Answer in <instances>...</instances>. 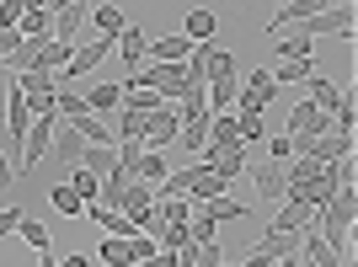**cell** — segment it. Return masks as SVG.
Masks as SVG:
<instances>
[{
	"instance_id": "obj_14",
	"label": "cell",
	"mask_w": 358,
	"mask_h": 267,
	"mask_svg": "<svg viewBox=\"0 0 358 267\" xmlns=\"http://www.w3.org/2000/svg\"><path fill=\"white\" fill-rule=\"evenodd\" d=\"M305 91H310L315 113H327V118H337V113H343V91L331 86V80H321V75H310V80H305Z\"/></svg>"
},
{
	"instance_id": "obj_37",
	"label": "cell",
	"mask_w": 358,
	"mask_h": 267,
	"mask_svg": "<svg viewBox=\"0 0 358 267\" xmlns=\"http://www.w3.org/2000/svg\"><path fill=\"white\" fill-rule=\"evenodd\" d=\"M22 219H27V208H0V236H16V230H22Z\"/></svg>"
},
{
	"instance_id": "obj_36",
	"label": "cell",
	"mask_w": 358,
	"mask_h": 267,
	"mask_svg": "<svg viewBox=\"0 0 358 267\" xmlns=\"http://www.w3.org/2000/svg\"><path fill=\"white\" fill-rule=\"evenodd\" d=\"M22 27V0H0V32Z\"/></svg>"
},
{
	"instance_id": "obj_15",
	"label": "cell",
	"mask_w": 358,
	"mask_h": 267,
	"mask_svg": "<svg viewBox=\"0 0 358 267\" xmlns=\"http://www.w3.org/2000/svg\"><path fill=\"white\" fill-rule=\"evenodd\" d=\"M214 27H220V16L209 11V6H193V11H187V27H182V38H187V43H209L214 38Z\"/></svg>"
},
{
	"instance_id": "obj_22",
	"label": "cell",
	"mask_w": 358,
	"mask_h": 267,
	"mask_svg": "<svg viewBox=\"0 0 358 267\" xmlns=\"http://www.w3.org/2000/svg\"><path fill=\"white\" fill-rule=\"evenodd\" d=\"M198 214H203L209 224H224V219H246L252 208H246V203H236V198H214V203H198Z\"/></svg>"
},
{
	"instance_id": "obj_4",
	"label": "cell",
	"mask_w": 358,
	"mask_h": 267,
	"mask_svg": "<svg viewBox=\"0 0 358 267\" xmlns=\"http://www.w3.org/2000/svg\"><path fill=\"white\" fill-rule=\"evenodd\" d=\"M22 43H48V38H54V6H38V0H32V6H22Z\"/></svg>"
},
{
	"instance_id": "obj_5",
	"label": "cell",
	"mask_w": 358,
	"mask_h": 267,
	"mask_svg": "<svg viewBox=\"0 0 358 267\" xmlns=\"http://www.w3.org/2000/svg\"><path fill=\"white\" fill-rule=\"evenodd\" d=\"M315 208H305L299 198H284V208H278V219L268 224V236H299V230H310Z\"/></svg>"
},
{
	"instance_id": "obj_2",
	"label": "cell",
	"mask_w": 358,
	"mask_h": 267,
	"mask_svg": "<svg viewBox=\"0 0 358 267\" xmlns=\"http://www.w3.org/2000/svg\"><path fill=\"white\" fill-rule=\"evenodd\" d=\"M299 38H321V32H331V38H353V6H321V11L315 16H305V22H299Z\"/></svg>"
},
{
	"instance_id": "obj_40",
	"label": "cell",
	"mask_w": 358,
	"mask_h": 267,
	"mask_svg": "<svg viewBox=\"0 0 358 267\" xmlns=\"http://www.w3.org/2000/svg\"><path fill=\"white\" fill-rule=\"evenodd\" d=\"M268 155H273V166H284L294 150H289V134H278V139H268Z\"/></svg>"
},
{
	"instance_id": "obj_44",
	"label": "cell",
	"mask_w": 358,
	"mask_h": 267,
	"mask_svg": "<svg viewBox=\"0 0 358 267\" xmlns=\"http://www.w3.org/2000/svg\"><path fill=\"white\" fill-rule=\"evenodd\" d=\"M38 267H59V257H54V252H43V257H38Z\"/></svg>"
},
{
	"instance_id": "obj_17",
	"label": "cell",
	"mask_w": 358,
	"mask_h": 267,
	"mask_svg": "<svg viewBox=\"0 0 358 267\" xmlns=\"http://www.w3.org/2000/svg\"><path fill=\"white\" fill-rule=\"evenodd\" d=\"M118 48H123V64H129V70H145V48H150V38H145V27H123L118 32Z\"/></svg>"
},
{
	"instance_id": "obj_1",
	"label": "cell",
	"mask_w": 358,
	"mask_h": 267,
	"mask_svg": "<svg viewBox=\"0 0 358 267\" xmlns=\"http://www.w3.org/2000/svg\"><path fill=\"white\" fill-rule=\"evenodd\" d=\"M353 224H358V187H337V193H331V203L321 208L315 236L327 240L343 262H348V252H353Z\"/></svg>"
},
{
	"instance_id": "obj_31",
	"label": "cell",
	"mask_w": 358,
	"mask_h": 267,
	"mask_svg": "<svg viewBox=\"0 0 358 267\" xmlns=\"http://www.w3.org/2000/svg\"><path fill=\"white\" fill-rule=\"evenodd\" d=\"M16 236L27 240V246H32V252H38V257L48 252V224H43V219H32V214H27V219H22V230H16Z\"/></svg>"
},
{
	"instance_id": "obj_10",
	"label": "cell",
	"mask_w": 358,
	"mask_h": 267,
	"mask_svg": "<svg viewBox=\"0 0 358 267\" xmlns=\"http://www.w3.org/2000/svg\"><path fill=\"white\" fill-rule=\"evenodd\" d=\"M11 86L22 91L27 102H48V96H59V80H54V75H43V70H27V75H16Z\"/></svg>"
},
{
	"instance_id": "obj_13",
	"label": "cell",
	"mask_w": 358,
	"mask_h": 267,
	"mask_svg": "<svg viewBox=\"0 0 358 267\" xmlns=\"http://www.w3.org/2000/svg\"><path fill=\"white\" fill-rule=\"evenodd\" d=\"M299 262H310V267H343V257L331 252L315 230H305V236H299Z\"/></svg>"
},
{
	"instance_id": "obj_33",
	"label": "cell",
	"mask_w": 358,
	"mask_h": 267,
	"mask_svg": "<svg viewBox=\"0 0 358 267\" xmlns=\"http://www.w3.org/2000/svg\"><path fill=\"white\" fill-rule=\"evenodd\" d=\"M123 113V139H139L145 145V134H150V113H134V107H118Z\"/></svg>"
},
{
	"instance_id": "obj_27",
	"label": "cell",
	"mask_w": 358,
	"mask_h": 267,
	"mask_svg": "<svg viewBox=\"0 0 358 267\" xmlns=\"http://www.w3.org/2000/svg\"><path fill=\"white\" fill-rule=\"evenodd\" d=\"M155 214H161V224H187L193 219V203H187V198H161L155 193Z\"/></svg>"
},
{
	"instance_id": "obj_21",
	"label": "cell",
	"mask_w": 358,
	"mask_h": 267,
	"mask_svg": "<svg viewBox=\"0 0 358 267\" xmlns=\"http://www.w3.org/2000/svg\"><path fill=\"white\" fill-rule=\"evenodd\" d=\"M70 129L80 134V145H91V150H113V134H107V123H102V118H91V113H86V118H75Z\"/></svg>"
},
{
	"instance_id": "obj_3",
	"label": "cell",
	"mask_w": 358,
	"mask_h": 267,
	"mask_svg": "<svg viewBox=\"0 0 358 267\" xmlns=\"http://www.w3.org/2000/svg\"><path fill=\"white\" fill-rule=\"evenodd\" d=\"M177 134H182V118H177V107H155L150 113V134H145V150H161L166 145H177Z\"/></svg>"
},
{
	"instance_id": "obj_43",
	"label": "cell",
	"mask_w": 358,
	"mask_h": 267,
	"mask_svg": "<svg viewBox=\"0 0 358 267\" xmlns=\"http://www.w3.org/2000/svg\"><path fill=\"white\" fill-rule=\"evenodd\" d=\"M59 267H91V257H86V252H75V257H59Z\"/></svg>"
},
{
	"instance_id": "obj_8",
	"label": "cell",
	"mask_w": 358,
	"mask_h": 267,
	"mask_svg": "<svg viewBox=\"0 0 358 267\" xmlns=\"http://www.w3.org/2000/svg\"><path fill=\"white\" fill-rule=\"evenodd\" d=\"M187 54H193V43H187L182 32H177V38H150V48H145L150 64H182Z\"/></svg>"
},
{
	"instance_id": "obj_7",
	"label": "cell",
	"mask_w": 358,
	"mask_h": 267,
	"mask_svg": "<svg viewBox=\"0 0 358 267\" xmlns=\"http://www.w3.org/2000/svg\"><path fill=\"white\" fill-rule=\"evenodd\" d=\"M236 91H241V75H214L209 80V118H220V113H236Z\"/></svg>"
},
{
	"instance_id": "obj_24",
	"label": "cell",
	"mask_w": 358,
	"mask_h": 267,
	"mask_svg": "<svg viewBox=\"0 0 358 267\" xmlns=\"http://www.w3.org/2000/svg\"><path fill=\"white\" fill-rule=\"evenodd\" d=\"M273 75V91H284V86H305L310 80V59H289V64H278V70H268Z\"/></svg>"
},
{
	"instance_id": "obj_16",
	"label": "cell",
	"mask_w": 358,
	"mask_h": 267,
	"mask_svg": "<svg viewBox=\"0 0 358 267\" xmlns=\"http://www.w3.org/2000/svg\"><path fill=\"white\" fill-rule=\"evenodd\" d=\"M123 107V86H113V80H102V86L86 91V113L91 118H102V113H118Z\"/></svg>"
},
{
	"instance_id": "obj_39",
	"label": "cell",
	"mask_w": 358,
	"mask_h": 267,
	"mask_svg": "<svg viewBox=\"0 0 358 267\" xmlns=\"http://www.w3.org/2000/svg\"><path fill=\"white\" fill-rule=\"evenodd\" d=\"M11 187H16V166L6 155V145H0V193H11Z\"/></svg>"
},
{
	"instance_id": "obj_42",
	"label": "cell",
	"mask_w": 358,
	"mask_h": 267,
	"mask_svg": "<svg viewBox=\"0 0 358 267\" xmlns=\"http://www.w3.org/2000/svg\"><path fill=\"white\" fill-rule=\"evenodd\" d=\"M241 267H273V257H268V252H257V246H252V252H246V262H241Z\"/></svg>"
},
{
	"instance_id": "obj_6",
	"label": "cell",
	"mask_w": 358,
	"mask_h": 267,
	"mask_svg": "<svg viewBox=\"0 0 358 267\" xmlns=\"http://www.w3.org/2000/svg\"><path fill=\"white\" fill-rule=\"evenodd\" d=\"M224 150H241L236 113H220V118H209V139H203V155H224Z\"/></svg>"
},
{
	"instance_id": "obj_23",
	"label": "cell",
	"mask_w": 358,
	"mask_h": 267,
	"mask_svg": "<svg viewBox=\"0 0 358 267\" xmlns=\"http://www.w3.org/2000/svg\"><path fill=\"white\" fill-rule=\"evenodd\" d=\"M166 177H171V166H166V155H161V150H145V161H139L134 182H145V187H161Z\"/></svg>"
},
{
	"instance_id": "obj_35",
	"label": "cell",
	"mask_w": 358,
	"mask_h": 267,
	"mask_svg": "<svg viewBox=\"0 0 358 267\" xmlns=\"http://www.w3.org/2000/svg\"><path fill=\"white\" fill-rule=\"evenodd\" d=\"M289 59H310V38H284V43H278V64H289Z\"/></svg>"
},
{
	"instance_id": "obj_38",
	"label": "cell",
	"mask_w": 358,
	"mask_h": 267,
	"mask_svg": "<svg viewBox=\"0 0 358 267\" xmlns=\"http://www.w3.org/2000/svg\"><path fill=\"white\" fill-rule=\"evenodd\" d=\"M155 252H161V246H155L150 236H134V240H129V257H134V267H139V262H150Z\"/></svg>"
},
{
	"instance_id": "obj_32",
	"label": "cell",
	"mask_w": 358,
	"mask_h": 267,
	"mask_svg": "<svg viewBox=\"0 0 358 267\" xmlns=\"http://www.w3.org/2000/svg\"><path fill=\"white\" fill-rule=\"evenodd\" d=\"M139 161H145V145H139V139H123V150H118V171H123L129 182H134Z\"/></svg>"
},
{
	"instance_id": "obj_18",
	"label": "cell",
	"mask_w": 358,
	"mask_h": 267,
	"mask_svg": "<svg viewBox=\"0 0 358 267\" xmlns=\"http://www.w3.org/2000/svg\"><path fill=\"white\" fill-rule=\"evenodd\" d=\"M257 198L262 203H278V198H289V187H284V166H257Z\"/></svg>"
},
{
	"instance_id": "obj_12",
	"label": "cell",
	"mask_w": 358,
	"mask_h": 267,
	"mask_svg": "<svg viewBox=\"0 0 358 267\" xmlns=\"http://www.w3.org/2000/svg\"><path fill=\"white\" fill-rule=\"evenodd\" d=\"M80 22H86V6H80V0H64V6H54V38H59V43H75Z\"/></svg>"
},
{
	"instance_id": "obj_30",
	"label": "cell",
	"mask_w": 358,
	"mask_h": 267,
	"mask_svg": "<svg viewBox=\"0 0 358 267\" xmlns=\"http://www.w3.org/2000/svg\"><path fill=\"white\" fill-rule=\"evenodd\" d=\"M96 257H102L107 267H134V257H129V240H118V236H102Z\"/></svg>"
},
{
	"instance_id": "obj_19",
	"label": "cell",
	"mask_w": 358,
	"mask_h": 267,
	"mask_svg": "<svg viewBox=\"0 0 358 267\" xmlns=\"http://www.w3.org/2000/svg\"><path fill=\"white\" fill-rule=\"evenodd\" d=\"M80 134L70 129V123H59V134H54V150H48V161H64V166H80Z\"/></svg>"
},
{
	"instance_id": "obj_9",
	"label": "cell",
	"mask_w": 358,
	"mask_h": 267,
	"mask_svg": "<svg viewBox=\"0 0 358 267\" xmlns=\"http://www.w3.org/2000/svg\"><path fill=\"white\" fill-rule=\"evenodd\" d=\"M321 6H305V0H289V6H278V11L268 16V38H284L289 27H299L305 16H315Z\"/></svg>"
},
{
	"instance_id": "obj_11",
	"label": "cell",
	"mask_w": 358,
	"mask_h": 267,
	"mask_svg": "<svg viewBox=\"0 0 358 267\" xmlns=\"http://www.w3.org/2000/svg\"><path fill=\"white\" fill-rule=\"evenodd\" d=\"M198 166H203V171H214L220 182H230V187H236V177L246 171V150H224V155H203Z\"/></svg>"
},
{
	"instance_id": "obj_41",
	"label": "cell",
	"mask_w": 358,
	"mask_h": 267,
	"mask_svg": "<svg viewBox=\"0 0 358 267\" xmlns=\"http://www.w3.org/2000/svg\"><path fill=\"white\" fill-rule=\"evenodd\" d=\"M241 86H246V91H273V75H268V70H252Z\"/></svg>"
},
{
	"instance_id": "obj_28",
	"label": "cell",
	"mask_w": 358,
	"mask_h": 267,
	"mask_svg": "<svg viewBox=\"0 0 358 267\" xmlns=\"http://www.w3.org/2000/svg\"><path fill=\"white\" fill-rule=\"evenodd\" d=\"M70 187H75V198H80V203H96V198H102V177H91L86 166H75V177H70Z\"/></svg>"
},
{
	"instance_id": "obj_34",
	"label": "cell",
	"mask_w": 358,
	"mask_h": 267,
	"mask_svg": "<svg viewBox=\"0 0 358 267\" xmlns=\"http://www.w3.org/2000/svg\"><path fill=\"white\" fill-rule=\"evenodd\" d=\"M203 139H209V118L182 123V134H177V145H182V150H203Z\"/></svg>"
},
{
	"instance_id": "obj_29",
	"label": "cell",
	"mask_w": 358,
	"mask_h": 267,
	"mask_svg": "<svg viewBox=\"0 0 358 267\" xmlns=\"http://www.w3.org/2000/svg\"><path fill=\"white\" fill-rule=\"evenodd\" d=\"M123 187H129V177H123L118 166H113V171H107V177H102V198H96V203L118 214V203H123Z\"/></svg>"
},
{
	"instance_id": "obj_25",
	"label": "cell",
	"mask_w": 358,
	"mask_h": 267,
	"mask_svg": "<svg viewBox=\"0 0 358 267\" xmlns=\"http://www.w3.org/2000/svg\"><path fill=\"white\" fill-rule=\"evenodd\" d=\"M48 203L59 208V214H70V219H86V203L75 198V187H70V182H54V187H48Z\"/></svg>"
},
{
	"instance_id": "obj_20",
	"label": "cell",
	"mask_w": 358,
	"mask_h": 267,
	"mask_svg": "<svg viewBox=\"0 0 358 267\" xmlns=\"http://www.w3.org/2000/svg\"><path fill=\"white\" fill-rule=\"evenodd\" d=\"M86 22H91V27H96V38H118V32L129 27L118 6H91V11H86Z\"/></svg>"
},
{
	"instance_id": "obj_26",
	"label": "cell",
	"mask_w": 358,
	"mask_h": 267,
	"mask_svg": "<svg viewBox=\"0 0 358 267\" xmlns=\"http://www.w3.org/2000/svg\"><path fill=\"white\" fill-rule=\"evenodd\" d=\"M299 236H305V230H299ZM299 236H268V230H262L257 252H268L273 262H284V257H299Z\"/></svg>"
}]
</instances>
